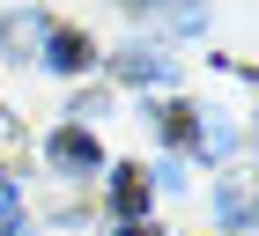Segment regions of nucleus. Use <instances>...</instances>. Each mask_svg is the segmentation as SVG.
Listing matches in <instances>:
<instances>
[{"label": "nucleus", "instance_id": "7ed1b4c3", "mask_svg": "<svg viewBox=\"0 0 259 236\" xmlns=\"http://www.w3.org/2000/svg\"><path fill=\"white\" fill-rule=\"evenodd\" d=\"M111 207H119L126 221H141V207H148V170H119V185H111Z\"/></svg>", "mask_w": 259, "mask_h": 236}, {"label": "nucleus", "instance_id": "f257e3e1", "mask_svg": "<svg viewBox=\"0 0 259 236\" xmlns=\"http://www.w3.org/2000/svg\"><path fill=\"white\" fill-rule=\"evenodd\" d=\"M52 162H60V170H97V162H104V148H97V133L67 126V133H52Z\"/></svg>", "mask_w": 259, "mask_h": 236}, {"label": "nucleus", "instance_id": "f03ea898", "mask_svg": "<svg viewBox=\"0 0 259 236\" xmlns=\"http://www.w3.org/2000/svg\"><path fill=\"white\" fill-rule=\"evenodd\" d=\"M45 59H52V67H67V74H81V67H89V37H81V30H45Z\"/></svg>", "mask_w": 259, "mask_h": 236}, {"label": "nucleus", "instance_id": "423d86ee", "mask_svg": "<svg viewBox=\"0 0 259 236\" xmlns=\"http://www.w3.org/2000/svg\"><path fill=\"white\" fill-rule=\"evenodd\" d=\"M15 221H22V199H15V185H8V177H0V236L15 229Z\"/></svg>", "mask_w": 259, "mask_h": 236}, {"label": "nucleus", "instance_id": "6e6552de", "mask_svg": "<svg viewBox=\"0 0 259 236\" xmlns=\"http://www.w3.org/2000/svg\"><path fill=\"white\" fill-rule=\"evenodd\" d=\"M119 236H156V229H148V221H126V229H119Z\"/></svg>", "mask_w": 259, "mask_h": 236}, {"label": "nucleus", "instance_id": "0eeeda50", "mask_svg": "<svg viewBox=\"0 0 259 236\" xmlns=\"http://www.w3.org/2000/svg\"><path fill=\"white\" fill-rule=\"evenodd\" d=\"M15 148H22V126H15L8 111H0V155H15Z\"/></svg>", "mask_w": 259, "mask_h": 236}, {"label": "nucleus", "instance_id": "20e7f679", "mask_svg": "<svg viewBox=\"0 0 259 236\" xmlns=\"http://www.w3.org/2000/svg\"><path fill=\"white\" fill-rule=\"evenodd\" d=\"M119 74H126V81H170V59H156V52H126Z\"/></svg>", "mask_w": 259, "mask_h": 236}, {"label": "nucleus", "instance_id": "39448f33", "mask_svg": "<svg viewBox=\"0 0 259 236\" xmlns=\"http://www.w3.org/2000/svg\"><path fill=\"white\" fill-rule=\"evenodd\" d=\"M163 133L193 148V140H200V126H193V111H185V103H170V111H163Z\"/></svg>", "mask_w": 259, "mask_h": 236}]
</instances>
